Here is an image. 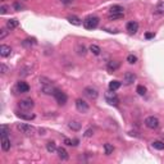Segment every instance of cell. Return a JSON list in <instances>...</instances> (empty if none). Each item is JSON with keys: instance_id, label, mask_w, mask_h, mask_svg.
I'll return each mask as SVG.
<instances>
[{"instance_id": "obj_1", "label": "cell", "mask_w": 164, "mask_h": 164, "mask_svg": "<svg viewBox=\"0 0 164 164\" xmlns=\"http://www.w3.org/2000/svg\"><path fill=\"white\" fill-rule=\"evenodd\" d=\"M97 25H99V18L95 15H89L83 21V26L86 30H94L97 27Z\"/></svg>"}, {"instance_id": "obj_2", "label": "cell", "mask_w": 164, "mask_h": 164, "mask_svg": "<svg viewBox=\"0 0 164 164\" xmlns=\"http://www.w3.org/2000/svg\"><path fill=\"white\" fill-rule=\"evenodd\" d=\"M17 128H18V131H21V134H25V135H32L35 132V127L27 123H18Z\"/></svg>"}, {"instance_id": "obj_3", "label": "cell", "mask_w": 164, "mask_h": 164, "mask_svg": "<svg viewBox=\"0 0 164 164\" xmlns=\"http://www.w3.org/2000/svg\"><path fill=\"white\" fill-rule=\"evenodd\" d=\"M145 126L147 128H150V130H155V128L159 127V119L154 115L147 117V118L145 119Z\"/></svg>"}, {"instance_id": "obj_4", "label": "cell", "mask_w": 164, "mask_h": 164, "mask_svg": "<svg viewBox=\"0 0 164 164\" xmlns=\"http://www.w3.org/2000/svg\"><path fill=\"white\" fill-rule=\"evenodd\" d=\"M83 95L91 100H95L97 97V95H99V92H97V90L94 89L92 86H87V87L83 89Z\"/></svg>"}, {"instance_id": "obj_5", "label": "cell", "mask_w": 164, "mask_h": 164, "mask_svg": "<svg viewBox=\"0 0 164 164\" xmlns=\"http://www.w3.org/2000/svg\"><path fill=\"white\" fill-rule=\"evenodd\" d=\"M105 99H107L108 101V104H110V105H114V107H117V105L119 104V99H118V96L115 95V92L114 91H109L105 94Z\"/></svg>"}, {"instance_id": "obj_6", "label": "cell", "mask_w": 164, "mask_h": 164, "mask_svg": "<svg viewBox=\"0 0 164 164\" xmlns=\"http://www.w3.org/2000/svg\"><path fill=\"white\" fill-rule=\"evenodd\" d=\"M54 97H55V100L58 101V104L59 105H65V103H67V100H68V97L67 95L63 92V91H60V90H55V92H54Z\"/></svg>"}, {"instance_id": "obj_7", "label": "cell", "mask_w": 164, "mask_h": 164, "mask_svg": "<svg viewBox=\"0 0 164 164\" xmlns=\"http://www.w3.org/2000/svg\"><path fill=\"white\" fill-rule=\"evenodd\" d=\"M76 108H77V110H78L80 113H87L89 112V104L86 103L85 100H82V99H77L76 100Z\"/></svg>"}, {"instance_id": "obj_8", "label": "cell", "mask_w": 164, "mask_h": 164, "mask_svg": "<svg viewBox=\"0 0 164 164\" xmlns=\"http://www.w3.org/2000/svg\"><path fill=\"white\" fill-rule=\"evenodd\" d=\"M19 107H21V109H25V110H30V109L35 107V103L32 99H25L19 101Z\"/></svg>"}, {"instance_id": "obj_9", "label": "cell", "mask_w": 164, "mask_h": 164, "mask_svg": "<svg viewBox=\"0 0 164 164\" xmlns=\"http://www.w3.org/2000/svg\"><path fill=\"white\" fill-rule=\"evenodd\" d=\"M135 81H136V75H135L134 72H126V73H124L123 82L126 85H131V83H134Z\"/></svg>"}, {"instance_id": "obj_10", "label": "cell", "mask_w": 164, "mask_h": 164, "mask_svg": "<svg viewBox=\"0 0 164 164\" xmlns=\"http://www.w3.org/2000/svg\"><path fill=\"white\" fill-rule=\"evenodd\" d=\"M55 90H57V89L54 87L52 83H49V85H42V86H41V92L45 94V95H54Z\"/></svg>"}, {"instance_id": "obj_11", "label": "cell", "mask_w": 164, "mask_h": 164, "mask_svg": "<svg viewBox=\"0 0 164 164\" xmlns=\"http://www.w3.org/2000/svg\"><path fill=\"white\" fill-rule=\"evenodd\" d=\"M32 71H33L32 65H25V67H22L21 69H19V76H21V77H27V76H30L31 73H32Z\"/></svg>"}, {"instance_id": "obj_12", "label": "cell", "mask_w": 164, "mask_h": 164, "mask_svg": "<svg viewBox=\"0 0 164 164\" xmlns=\"http://www.w3.org/2000/svg\"><path fill=\"white\" fill-rule=\"evenodd\" d=\"M137 30H139V23L137 22L131 21V22L127 23V31L130 33H136V32H137Z\"/></svg>"}, {"instance_id": "obj_13", "label": "cell", "mask_w": 164, "mask_h": 164, "mask_svg": "<svg viewBox=\"0 0 164 164\" xmlns=\"http://www.w3.org/2000/svg\"><path fill=\"white\" fill-rule=\"evenodd\" d=\"M57 153H58V157H59L60 160H68L69 159V154L67 153V150L64 147H59L57 149Z\"/></svg>"}, {"instance_id": "obj_14", "label": "cell", "mask_w": 164, "mask_h": 164, "mask_svg": "<svg viewBox=\"0 0 164 164\" xmlns=\"http://www.w3.org/2000/svg\"><path fill=\"white\" fill-rule=\"evenodd\" d=\"M12 54V49H10V46H8V45H1L0 46V55L1 57H9Z\"/></svg>"}, {"instance_id": "obj_15", "label": "cell", "mask_w": 164, "mask_h": 164, "mask_svg": "<svg viewBox=\"0 0 164 164\" xmlns=\"http://www.w3.org/2000/svg\"><path fill=\"white\" fill-rule=\"evenodd\" d=\"M17 89H18V91L19 92H28V90H30V86L26 83V82H23V81H19L18 83H17Z\"/></svg>"}, {"instance_id": "obj_16", "label": "cell", "mask_w": 164, "mask_h": 164, "mask_svg": "<svg viewBox=\"0 0 164 164\" xmlns=\"http://www.w3.org/2000/svg\"><path fill=\"white\" fill-rule=\"evenodd\" d=\"M119 65H120V63H119V62H117V60L109 62V63H108V71L109 72H115L117 69L119 68Z\"/></svg>"}, {"instance_id": "obj_17", "label": "cell", "mask_w": 164, "mask_h": 164, "mask_svg": "<svg viewBox=\"0 0 164 164\" xmlns=\"http://www.w3.org/2000/svg\"><path fill=\"white\" fill-rule=\"evenodd\" d=\"M154 14H157V15L164 14V1H160L157 4V7L154 8Z\"/></svg>"}, {"instance_id": "obj_18", "label": "cell", "mask_w": 164, "mask_h": 164, "mask_svg": "<svg viewBox=\"0 0 164 164\" xmlns=\"http://www.w3.org/2000/svg\"><path fill=\"white\" fill-rule=\"evenodd\" d=\"M68 21H69V23H71V25H73V26H81L82 23H83L78 17H76V15H69V17H68Z\"/></svg>"}, {"instance_id": "obj_19", "label": "cell", "mask_w": 164, "mask_h": 164, "mask_svg": "<svg viewBox=\"0 0 164 164\" xmlns=\"http://www.w3.org/2000/svg\"><path fill=\"white\" fill-rule=\"evenodd\" d=\"M68 127L71 128L72 131H80L81 130V122H78V120H71V122L68 123Z\"/></svg>"}, {"instance_id": "obj_20", "label": "cell", "mask_w": 164, "mask_h": 164, "mask_svg": "<svg viewBox=\"0 0 164 164\" xmlns=\"http://www.w3.org/2000/svg\"><path fill=\"white\" fill-rule=\"evenodd\" d=\"M1 149L4 151H8L10 149V141L8 137H1Z\"/></svg>"}, {"instance_id": "obj_21", "label": "cell", "mask_w": 164, "mask_h": 164, "mask_svg": "<svg viewBox=\"0 0 164 164\" xmlns=\"http://www.w3.org/2000/svg\"><path fill=\"white\" fill-rule=\"evenodd\" d=\"M22 45L25 46V48H31V46L36 45V40H35V38H25V40L22 41Z\"/></svg>"}, {"instance_id": "obj_22", "label": "cell", "mask_w": 164, "mask_h": 164, "mask_svg": "<svg viewBox=\"0 0 164 164\" xmlns=\"http://www.w3.org/2000/svg\"><path fill=\"white\" fill-rule=\"evenodd\" d=\"M18 21L15 18H12V19H9V21H7V27L9 30H13V28H15V27H18Z\"/></svg>"}, {"instance_id": "obj_23", "label": "cell", "mask_w": 164, "mask_h": 164, "mask_svg": "<svg viewBox=\"0 0 164 164\" xmlns=\"http://www.w3.org/2000/svg\"><path fill=\"white\" fill-rule=\"evenodd\" d=\"M76 52H77V54H78V55H85L86 52H87V49H86V46L83 44H77Z\"/></svg>"}, {"instance_id": "obj_24", "label": "cell", "mask_w": 164, "mask_h": 164, "mask_svg": "<svg viewBox=\"0 0 164 164\" xmlns=\"http://www.w3.org/2000/svg\"><path fill=\"white\" fill-rule=\"evenodd\" d=\"M114 13H124L123 7H120V5H113L110 8V14H114Z\"/></svg>"}, {"instance_id": "obj_25", "label": "cell", "mask_w": 164, "mask_h": 164, "mask_svg": "<svg viewBox=\"0 0 164 164\" xmlns=\"http://www.w3.org/2000/svg\"><path fill=\"white\" fill-rule=\"evenodd\" d=\"M120 87V82L119 81H112L109 82V90H112V91H115V90H118Z\"/></svg>"}, {"instance_id": "obj_26", "label": "cell", "mask_w": 164, "mask_h": 164, "mask_svg": "<svg viewBox=\"0 0 164 164\" xmlns=\"http://www.w3.org/2000/svg\"><path fill=\"white\" fill-rule=\"evenodd\" d=\"M124 17V13H114V14H110L109 13L108 18L110 19V21H117V19H122Z\"/></svg>"}, {"instance_id": "obj_27", "label": "cell", "mask_w": 164, "mask_h": 164, "mask_svg": "<svg viewBox=\"0 0 164 164\" xmlns=\"http://www.w3.org/2000/svg\"><path fill=\"white\" fill-rule=\"evenodd\" d=\"M104 150H105V154L107 155H110L113 151H114V146H113L112 144L107 142V144H104Z\"/></svg>"}, {"instance_id": "obj_28", "label": "cell", "mask_w": 164, "mask_h": 164, "mask_svg": "<svg viewBox=\"0 0 164 164\" xmlns=\"http://www.w3.org/2000/svg\"><path fill=\"white\" fill-rule=\"evenodd\" d=\"M46 150L49 151V153H54V151H57V145L54 141H49L46 144Z\"/></svg>"}, {"instance_id": "obj_29", "label": "cell", "mask_w": 164, "mask_h": 164, "mask_svg": "<svg viewBox=\"0 0 164 164\" xmlns=\"http://www.w3.org/2000/svg\"><path fill=\"white\" fill-rule=\"evenodd\" d=\"M90 52H91L94 55H99V54L101 53V49H100V46H97L95 44H92L91 46H90Z\"/></svg>"}, {"instance_id": "obj_30", "label": "cell", "mask_w": 164, "mask_h": 164, "mask_svg": "<svg viewBox=\"0 0 164 164\" xmlns=\"http://www.w3.org/2000/svg\"><path fill=\"white\" fill-rule=\"evenodd\" d=\"M17 117L22 119H26V120H31L35 118V114H23V113H17Z\"/></svg>"}, {"instance_id": "obj_31", "label": "cell", "mask_w": 164, "mask_h": 164, "mask_svg": "<svg viewBox=\"0 0 164 164\" xmlns=\"http://www.w3.org/2000/svg\"><path fill=\"white\" fill-rule=\"evenodd\" d=\"M0 130H1V137H8V134H9V128H8L5 124H3Z\"/></svg>"}, {"instance_id": "obj_32", "label": "cell", "mask_w": 164, "mask_h": 164, "mask_svg": "<svg viewBox=\"0 0 164 164\" xmlns=\"http://www.w3.org/2000/svg\"><path fill=\"white\" fill-rule=\"evenodd\" d=\"M153 146L155 147V149H158V150H164V144L162 141H154Z\"/></svg>"}, {"instance_id": "obj_33", "label": "cell", "mask_w": 164, "mask_h": 164, "mask_svg": "<svg viewBox=\"0 0 164 164\" xmlns=\"http://www.w3.org/2000/svg\"><path fill=\"white\" fill-rule=\"evenodd\" d=\"M127 62L130 64H135L136 62H137V58H136V55H134V54H130V55L127 57Z\"/></svg>"}, {"instance_id": "obj_34", "label": "cell", "mask_w": 164, "mask_h": 164, "mask_svg": "<svg viewBox=\"0 0 164 164\" xmlns=\"http://www.w3.org/2000/svg\"><path fill=\"white\" fill-rule=\"evenodd\" d=\"M136 91L139 92V95H145V94H146V87H144L142 85H139L137 89H136Z\"/></svg>"}, {"instance_id": "obj_35", "label": "cell", "mask_w": 164, "mask_h": 164, "mask_svg": "<svg viewBox=\"0 0 164 164\" xmlns=\"http://www.w3.org/2000/svg\"><path fill=\"white\" fill-rule=\"evenodd\" d=\"M38 81H40L41 85H49V83H52V80H49L48 77H44V76L40 77V80H38Z\"/></svg>"}, {"instance_id": "obj_36", "label": "cell", "mask_w": 164, "mask_h": 164, "mask_svg": "<svg viewBox=\"0 0 164 164\" xmlns=\"http://www.w3.org/2000/svg\"><path fill=\"white\" fill-rule=\"evenodd\" d=\"M92 135H94V130H92V128H89V130H86L85 134H83L85 137H92Z\"/></svg>"}, {"instance_id": "obj_37", "label": "cell", "mask_w": 164, "mask_h": 164, "mask_svg": "<svg viewBox=\"0 0 164 164\" xmlns=\"http://www.w3.org/2000/svg\"><path fill=\"white\" fill-rule=\"evenodd\" d=\"M8 33H9V31H7V30H0V40H3V38H5L8 36Z\"/></svg>"}, {"instance_id": "obj_38", "label": "cell", "mask_w": 164, "mask_h": 164, "mask_svg": "<svg viewBox=\"0 0 164 164\" xmlns=\"http://www.w3.org/2000/svg\"><path fill=\"white\" fill-rule=\"evenodd\" d=\"M8 12H9V8L8 7H5V5L0 7V14H7Z\"/></svg>"}, {"instance_id": "obj_39", "label": "cell", "mask_w": 164, "mask_h": 164, "mask_svg": "<svg viewBox=\"0 0 164 164\" xmlns=\"http://www.w3.org/2000/svg\"><path fill=\"white\" fill-rule=\"evenodd\" d=\"M0 72H1V75H5V73L8 72V67L5 64H1L0 65Z\"/></svg>"}, {"instance_id": "obj_40", "label": "cell", "mask_w": 164, "mask_h": 164, "mask_svg": "<svg viewBox=\"0 0 164 164\" xmlns=\"http://www.w3.org/2000/svg\"><path fill=\"white\" fill-rule=\"evenodd\" d=\"M13 8H14L15 10H22V9H23V7H22L19 3H14V4H13Z\"/></svg>"}, {"instance_id": "obj_41", "label": "cell", "mask_w": 164, "mask_h": 164, "mask_svg": "<svg viewBox=\"0 0 164 164\" xmlns=\"http://www.w3.org/2000/svg\"><path fill=\"white\" fill-rule=\"evenodd\" d=\"M64 144L68 146H73V140H69V139H64Z\"/></svg>"}, {"instance_id": "obj_42", "label": "cell", "mask_w": 164, "mask_h": 164, "mask_svg": "<svg viewBox=\"0 0 164 164\" xmlns=\"http://www.w3.org/2000/svg\"><path fill=\"white\" fill-rule=\"evenodd\" d=\"M45 132H46V130H45V128H38V135L44 136V135H46Z\"/></svg>"}, {"instance_id": "obj_43", "label": "cell", "mask_w": 164, "mask_h": 164, "mask_svg": "<svg viewBox=\"0 0 164 164\" xmlns=\"http://www.w3.org/2000/svg\"><path fill=\"white\" fill-rule=\"evenodd\" d=\"M154 36H155L154 33H146V35H145V37H146V38H153Z\"/></svg>"}, {"instance_id": "obj_44", "label": "cell", "mask_w": 164, "mask_h": 164, "mask_svg": "<svg viewBox=\"0 0 164 164\" xmlns=\"http://www.w3.org/2000/svg\"><path fill=\"white\" fill-rule=\"evenodd\" d=\"M78 145V140H73V146Z\"/></svg>"}]
</instances>
